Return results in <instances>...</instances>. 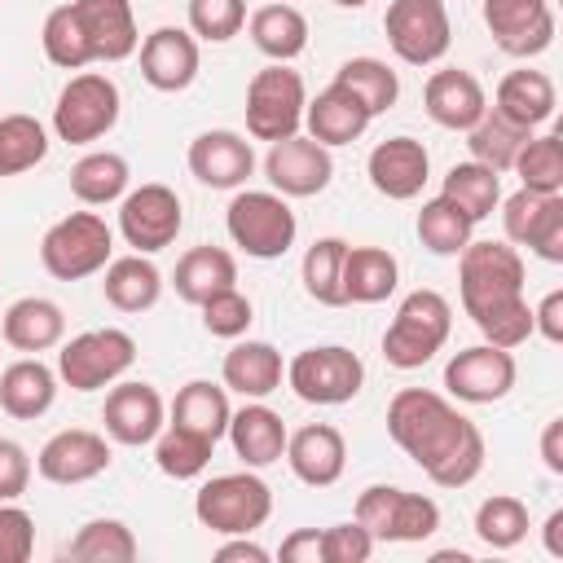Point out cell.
<instances>
[{
	"label": "cell",
	"instance_id": "cell-56",
	"mask_svg": "<svg viewBox=\"0 0 563 563\" xmlns=\"http://www.w3.org/2000/svg\"><path fill=\"white\" fill-rule=\"evenodd\" d=\"M286 563H325L321 559V528H295L286 541H282V550H277Z\"/></svg>",
	"mask_w": 563,
	"mask_h": 563
},
{
	"label": "cell",
	"instance_id": "cell-14",
	"mask_svg": "<svg viewBox=\"0 0 563 563\" xmlns=\"http://www.w3.org/2000/svg\"><path fill=\"white\" fill-rule=\"evenodd\" d=\"M519 378V365L506 347H493V343H475V347H462L449 356L444 365V387L453 400H466V405H493L501 400Z\"/></svg>",
	"mask_w": 563,
	"mask_h": 563
},
{
	"label": "cell",
	"instance_id": "cell-15",
	"mask_svg": "<svg viewBox=\"0 0 563 563\" xmlns=\"http://www.w3.org/2000/svg\"><path fill=\"white\" fill-rule=\"evenodd\" d=\"M264 176L282 198H317L334 180V158L312 136H286L273 141L264 154Z\"/></svg>",
	"mask_w": 563,
	"mask_h": 563
},
{
	"label": "cell",
	"instance_id": "cell-31",
	"mask_svg": "<svg viewBox=\"0 0 563 563\" xmlns=\"http://www.w3.org/2000/svg\"><path fill=\"white\" fill-rule=\"evenodd\" d=\"M101 273H106V277H101V295H106V303L119 308V312H150V308L158 303V295H163V273H158L154 260L141 255V251L110 260Z\"/></svg>",
	"mask_w": 563,
	"mask_h": 563
},
{
	"label": "cell",
	"instance_id": "cell-38",
	"mask_svg": "<svg viewBox=\"0 0 563 563\" xmlns=\"http://www.w3.org/2000/svg\"><path fill=\"white\" fill-rule=\"evenodd\" d=\"M532 132H523L519 123H510L506 114H497L493 106L466 128V150H471V158L475 163H484V167H493V172H510L515 167V154H519V145L528 141Z\"/></svg>",
	"mask_w": 563,
	"mask_h": 563
},
{
	"label": "cell",
	"instance_id": "cell-47",
	"mask_svg": "<svg viewBox=\"0 0 563 563\" xmlns=\"http://www.w3.org/2000/svg\"><path fill=\"white\" fill-rule=\"evenodd\" d=\"M40 44H44V57H48L53 66H62V70H84V66L92 62V57H88V44H84V35H79V22H75V13H70V4L48 9L44 26H40Z\"/></svg>",
	"mask_w": 563,
	"mask_h": 563
},
{
	"label": "cell",
	"instance_id": "cell-17",
	"mask_svg": "<svg viewBox=\"0 0 563 563\" xmlns=\"http://www.w3.org/2000/svg\"><path fill=\"white\" fill-rule=\"evenodd\" d=\"M110 440L101 431H88V427H66L57 435L44 440V449L35 453V471L48 479V484H88L97 479L101 471H110Z\"/></svg>",
	"mask_w": 563,
	"mask_h": 563
},
{
	"label": "cell",
	"instance_id": "cell-21",
	"mask_svg": "<svg viewBox=\"0 0 563 563\" xmlns=\"http://www.w3.org/2000/svg\"><path fill=\"white\" fill-rule=\"evenodd\" d=\"M70 13L79 22V35H84L92 62H123L141 48L136 18H132L128 0H70Z\"/></svg>",
	"mask_w": 563,
	"mask_h": 563
},
{
	"label": "cell",
	"instance_id": "cell-53",
	"mask_svg": "<svg viewBox=\"0 0 563 563\" xmlns=\"http://www.w3.org/2000/svg\"><path fill=\"white\" fill-rule=\"evenodd\" d=\"M541 202H545V194H532V189H523V185L501 202V229H506V242H510V246H523V238H528V229H532Z\"/></svg>",
	"mask_w": 563,
	"mask_h": 563
},
{
	"label": "cell",
	"instance_id": "cell-50",
	"mask_svg": "<svg viewBox=\"0 0 563 563\" xmlns=\"http://www.w3.org/2000/svg\"><path fill=\"white\" fill-rule=\"evenodd\" d=\"M523 246L532 255H541L545 264H563V194H545Z\"/></svg>",
	"mask_w": 563,
	"mask_h": 563
},
{
	"label": "cell",
	"instance_id": "cell-11",
	"mask_svg": "<svg viewBox=\"0 0 563 563\" xmlns=\"http://www.w3.org/2000/svg\"><path fill=\"white\" fill-rule=\"evenodd\" d=\"M374 541H427L440 528V506L422 493H405L396 484H369L356 497L352 515Z\"/></svg>",
	"mask_w": 563,
	"mask_h": 563
},
{
	"label": "cell",
	"instance_id": "cell-34",
	"mask_svg": "<svg viewBox=\"0 0 563 563\" xmlns=\"http://www.w3.org/2000/svg\"><path fill=\"white\" fill-rule=\"evenodd\" d=\"M229 418H233V409H229V387H224V383H211V378L185 383V387L176 391V400H172V422L185 427V431L207 435L211 444L224 440Z\"/></svg>",
	"mask_w": 563,
	"mask_h": 563
},
{
	"label": "cell",
	"instance_id": "cell-57",
	"mask_svg": "<svg viewBox=\"0 0 563 563\" xmlns=\"http://www.w3.org/2000/svg\"><path fill=\"white\" fill-rule=\"evenodd\" d=\"M541 462L550 475H563V418H550L541 431Z\"/></svg>",
	"mask_w": 563,
	"mask_h": 563
},
{
	"label": "cell",
	"instance_id": "cell-30",
	"mask_svg": "<svg viewBox=\"0 0 563 563\" xmlns=\"http://www.w3.org/2000/svg\"><path fill=\"white\" fill-rule=\"evenodd\" d=\"M554 101H559L554 79H550L545 70H528V66L501 75V84H497V92H493V110L506 114L510 123H519L523 132L541 128V123L554 114Z\"/></svg>",
	"mask_w": 563,
	"mask_h": 563
},
{
	"label": "cell",
	"instance_id": "cell-25",
	"mask_svg": "<svg viewBox=\"0 0 563 563\" xmlns=\"http://www.w3.org/2000/svg\"><path fill=\"white\" fill-rule=\"evenodd\" d=\"M0 339L13 352H48L66 339V312L44 295H22L0 312Z\"/></svg>",
	"mask_w": 563,
	"mask_h": 563
},
{
	"label": "cell",
	"instance_id": "cell-8",
	"mask_svg": "<svg viewBox=\"0 0 563 563\" xmlns=\"http://www.w3.org/2000/svg\"><path fill=\"white\" fill-rule=\"evenodd\" d=\"M136 361V339L119 325H106V330H84L75 339L62 343L57 352V378L70 387V391H97V387H110L119 383Z\"/></svg>",
	"mask_w": 563,
	"mask_h": 563
},
{
	"label": "cell",
	"instance_id": "cell-4",
	"mask_svg": "<svg viewBox=\"0 0 563 563\" xmlns=\"http://www.w3.org/2000/svg\"><path fill=\"white\" fill-rule=\"evenodd\" d=\"M224 229L251 260H282L295 246L299 220L277 189H238L224 207Z\"/></svg>",
	"mask_w": 563,
	"mask_h": 563
},
{
	"label": "cell",
	"instance_id": "cell-18",
	"mask_svg": "<svg viewBox=\"0 0 563 563\" xmlns=\"http://www.w3.org/2000/svg\"><path fill=\"white\" fill-rule=\"evenodd\" d=\"M101 422L114 444L141 449V444H154V435L167 427V405L150 383H114L101 405Z\"/></svg>",
	"mask_w": 563,
	"mask_h": 563
},
{
	"label": "cell",
	"instance_id": "cell-36",
	"mask_svg": "<svg viewBox=\"0 0 563 563\" xmlns=\"http://www.w3.org/2000/svg\"><path fill=\"white\" fill-rule=\"evenodd\" d=\"M128 158L114 154V150H92L84 154L75 167H70V194L84 202V207H106V202H119L128 194Z\"/></svg>",
	"mask_w": 563,
	"mask_h": 563
},
{
	"label": "cell",
	"instance_id": "cell-24",
	"mask_svg": "<svg viewBox=\"0 0 563 563\" xmlns=\"http://www.w3.org/2000/svg\"><path fill=\"white\" fill-rule=\"evenodd\" d=\"M422 110L431 114V123L449 128V132H466L484 110H488V97H484V84L462 70V66H444L427 79L422 88Z\"/></svg>",
	"mask_w": 563,
	"mask_h": 563
},
{
	"label": "cell",
	"instance_id": "cell-19",
	"mask_svg": "<svg viewBox=\"0 0 563 563\" xmlns=\"http://www.w3.org/2000/svg\"><path fill=\"white\" fill-rule=\"evenodd\" d=\"M185 163H189V176L207 189H242L246 176L255 172V150L246 136H238L229 128H211L189 141Z\"/></svg>",
	"mask_w": 563,
	"mask_h": 563
},
{
	"label": "cell",
	"instance_id": "cell-9",
	"mask_svg": "<svg viewBox=\"0 0 563 563\" xmlns=\"http://www.w3.org/2000/svg\"><path fill=\"white\" fill-rule=\"evenodd\" d=\"M303 106H308V92L299 70H290L286 62H273L255 70L246 84V132L268 145L286 141L303 128Z\"/></svg>",
	"mask_w": 563,
	"mask_h": 563
},
{
	"label": "cell",
	"instance_id": "cell-26",
	"mask_svg": "<svg viewBox=\"0 0 563 563\" xmlns=\"http://www.w3.org/2000/svg\"><path fill=\"white\" fill-rule=\"evenodd\" d=\"M229 444H233V453L242 457V466H251V471H260V466H273V462H282V453H286V422H282V413L277 409H268V405H260V400H246L233 418H229Z\"/></svg>",
	"mask_w": 563,
	"mask_h": 563
},
{
	"label": "cell",
	"instance_id": "cell-28",
	"mask_svg": "<svg viewBox=\"0 0 563 563\" xmlns=\"http://www.w3.org/2000/svg\"><path fill=\"white\" fill-rule=\"evenodd\" d=\"M303 123H308V136L330 150V145H352V141H361V132L374 123V114H369L343 84H330V88H321V92L303 106Z\"/></svg>",
	"mask_w": 563,
	"mask_h": 563
},
{
	"label": "cell",
	"instance_id": "cell-40",
	"mask_svg": "<svg viewBox=\"0 0 563 563\" xmlns=\"http://www.w3.org/2000/svg\"><path fill=\"white\" fill-rule=\"evenodd\" d=\"M334 84H343L369 114L391 110L396 97H400V79H396V70H391L383 57H347V62L334 70Z\"/></svg>",
	"mask_w": 563,
	"mask_h": 563
},
{
	"label": "cell",
	"instance_id": "cell-32",
	"mask_svg": "<svg viewBox=\"0 0 563 563\" xmlns=\"http://www.w3.org/2000/svg\"><path fill=\"white\" fill-rule=\"evenodd\" d=\"M246 35L268 62H295L308 48V18L295 4L273 0L246 18Z\"/></svg>",
	"mask_w": 563,
	"mask_h": 563
},
{
	"label": "cell",
	"instance_id": "cell-22",
	"mask_svg": "<svg viewBox=\"0 0 563 563\" xmlns=\"http://www.w3.org/2000/svg\"><path fill=\"white\" fill-rule=\"evenodd\" d=\"M198 40L180 26H154L141 40V79L154 92H185L198 79Z\"/></svg>",
	"mask_w": 563,
	"mask_h": 563
},
{
	"label": "cell",
	"instance_id": "cell-59",
	"mask_svg": "<svg viewBox=\"0 0 563 563\" xmlns=\"http://www.w3.org/2000/svg\"><path fill=\"white\" fill-rule=\"evenodd\" d=\"M545 554L563 559V510H554V515L545 519Z\"/></svg>",
	"mask_w": 563,
	"mask_h": 563
},
{
	"label": "cell",
	"instance_id": "cell-29",
	"mask_svg": "<svg viewBox=\"0 0 563 563\" xmlns=\"http://www.w3.org/2000/svg\"><path fill=\"white\" fill-rule=\"evenodd\" d=\"M57 400V369H48L40 356H22L0 369V409L18 422H35Z\"/></svg>",
	"mask_w": 563,
	"mask_h": 563
},
{
	"label": "cell",
	"instance_id": "cell-39",
	"mask_svg": "<svg viewBox=\"0 0 563 563\" xmlns=\"http://www.w3.org/2000/svg\"><path fill=\"white\" fill-rule=\"evenodd\" d=\"M343 255H347V242L343 238H317L303 251L299 282H303L308 299H317L325 308H343L347 303V295H343Z\"/></svg>",
	"mask_w": 563,
	"mask_h": 563
},
{
	"label": "cell",
	"instance_id": "cell-20",
	"mask_svg": "<svg viewBox=\"0 0 563 563\" xmlns=\"http://www.w3.org/2000/svg\"><path fill=\"white\" fill-rule=\"evenodd\" d=\"M365 172H369V185L391 198V202H409L422 194L427 176H431V154L418 136H387L369 150L365 158Z\"/></svg>",
	"mask_w": 563,
	"mask_h": 563
},
{
	"label": "cell",
	"instance_id": "cell-23",
	"mask_svg": "<svg viewBox=\"0 0 563 563\" xmlns=\"http://www.w3.org/2000/svg\"><path fill=\"white\" fill-rule=\"evenodd\" d=\"M282 457L290 462V471H295L299 484L330 488V484H339V475L347 466V444H343V431L339 427L308 422L295 435H286V453Z\"/></svg>",
	"mask_w": 563,
	"mask_h": 563
},
{
	"label": "cell",
	"instance_id": "cell-7",
	"mask_svg": "<svg viewBox=\"0 0 563 563\" xmlns=\"http://www.w3.org/2000/svg\"><path fill=\"white\" fill-rule=\"evenodd\" d=\"M119 110H123L119 84L110 75H101V70H79L57 92L53 132L66 145H92V141H101L119 123Z\"/></svg>",
	"mask_w": 563,
	"mask_h": 563
},
{
	"label": "cell",
	"instance_id": "cell-10",
	"mask_svg": "<svg viewBox=\"0 0 563 563\" xmlns=\"http://www.w3.org/2000/svg\"><path fill=\"white\" fill-rule=\"evenodd\" d=\"M365 383V365L343 343L303 347L286 365V387L308 405H347Z\"/></svg>",
	"mask_w": 563,
	"mask_h": 563
},
{
	"label": "cell",
	"instance_id": "cell-46",
	"mask_svg": "<svg viewBox=\"0 0 563 563\" xmlns=\"http://www.w3.org/2000/svg\"><path fill=\"white\" fill-rule=\"evenodd\" d=\"M523 189L532 194H563V136L545 132V136H528L515 154V167Z\"/></svg>",
	"mask_w": 563,
	"mask_h": 563
},
{
	"label": "cell",
	"instance_id": "cell-54",
	"mask_svg": "<svg viewBox=\"0 0 563 563\" xmlns=\"http://www.w3.org/2000/svg\"><path fill=\"white\" fill-rule=\"evenodd\" d=\"M31 484V453L0 435V501H18Z\"/></svg>",
	"mask_w": 563,
	"mask_h": 563
},
{
	"label": "cell",
	"instance_id": "cell-27",
	"mask_svg": "<svg viewBox=\"0 0 563 563\" xmlns=\"http://www.w3.org/2000/svg\"><path fill=\"white\" fill-rule=\"evenodd\" d=\"M220 378L229 391H238L242 400H264L268 391L282 387L286 378V365H282V352L264 339H238L229 352H224V365H220Z\"/></svg>",
	"mask_w": 563,
	"mask_h": 563
},
{
	"label": "cell",
	"instance_id": "cell-12",
	"mask_svg": "<svg viewBox=\"0 0 563 563\" xmlns=\"http://www.w3.org/2000/svg\"><path fill=\"white\" fill-rule=\"evenodd\" d=\"M383 31L405 66H435L453 44L444 0H391L383 13Z\"/></svg>",
	"mask_w": 563,
	"mask_h": 563
},
{
	"label": "cell",
	"instance_id": "cell-33",
	"mask_svg": "<svg viewBox=\"0 0 563 563\" xmlns=\"http://www.w3.org/2000/svg\"><path fill=\"white\" fill-rule=\"evenodd\" d=\"M172 286L185 303H202L211 299L216 290H229L238 286V260L224 251V246H189L180 260H176V273H172Z\"/></svg>",
	"mask_w": 563,
	"mask_h": 563
},
{
	"label": "cell",
	"instance_id": "cell-58",
	"mask_svg": "<svg viewBox=\"0 0 563 563\" xmlns=\"http://www.w3.org/2000/svg\"><path fill=\"white\" fill-rule=\"evenodd\" d=\"M216 559H220V563H229V559H242V563H268V550L255 545V541H246V537H233V541H224V545L216 550Z\"/></svg>",
	"mask_w": 563,
	"mask_h": 563
},
{
	"label": "cell",
	"instance_id": "cell-42",
	"mask_svg": "<svg viewBox=\"0 0 563 563\" xmlns=\"http://www.w3.org/2000/svg\"><path fill=\"white\" fill-rule=\"evenodd\" d=\"M211 440L198 435V431H185L176 422H167L158 435H154V462L163 475L172 479H198L207 466H211Z\"/></svg>",
	"mask_w": 563,
	"mask_h": 563
},
{
	"label": "cell",
	"instance_id": "cell-5",
	"mask_svg": "<svg viewBox=\"0 0 563 563\" xmlns=\"http://www.w3.org/2000/svg\"><path fill=\"white\" fill-rule=\"evenodd\" d=\"M194 515L202 528H211L220 537H251L273 515V488L251 466L211 475L194 497Z\"/></svg>",
	"mask_w": 563,
	"mask_h": 563
},
{
	"label": "cell",
	"instance_id": "cell-45",
	"mask_svg": "<svg viewBox=\"0 0 563 563\" xmlns=\"http://www.w3.org/2000/svg\"><path fill=\"white\" fill-rule=\"evenodd\" d=\"M66 554L75 563H132L136 559V537L123 519H92L75 532Z\"/></svg>",
	"mask_w": 563,
	"mask_h": 563
},
{
	"label": "cell",
	"instance_id": "cell-37",
	"mask_svg": "<svg viewBox=\"0 0 563 563\" xmlns=\"http://www.w3.org/2000/svg\"><path fill=\"white\" fill-rule=\"evenodd\" d=\"M440 194H444L453 207H462V211L479 224V220H488V216L497 211V202H501V172H493V167H484V163H475V158L453 163V167L444 172Z\"/></svg>",
	"mask_w": 563,
	"mask_h": 563
},
{
	"label": "cell",
	"instance_id": "cell-13",
	"mask_svg": "<svg viewBox=\"0 0 563 563\" xmlns=\"http://www.w3.org/2000/svg\"><path fill=\"white\" fill-rule=\"evenodd\" d=\"M180 224H185V207H180L176 189H167L158 180H145V185H136L119 198V233L141 255H154V251L172 246Z\"/></svg>",
	"mask_w": 563,
	"mask_h": 563
},
{
	"label": "cell",
	"instance_id": "cell-52",
	"mask_svg": "<svg viewBox=\"0 0 563 563\" xmlns=\"http://www.w3.org/2000/svg\"><path fill=\"white\" fill-rule=\"evenodd\" d=\"M374 537L352 519V523H334V528H321V559L325 563H365L374 554Z\"/></svg>",
	"mask_w": 563,
	"mask_h": 563
},
{
	"label": "cell",
	"instance_id": "cell-3",
	"mask_svg": "<svg viewBox=\"0 0 563 563\" xmlns=\"http://www.w3.org/2000/svg\"><path fill=\"white\" fill-rule=\"evenodd\" d=\"M453 330V303L440 290H409L383 334V356L396 369H422Z\"/></svg>",
	"mask_w": 563,
	"mask_h": 563
},
{
	"label": "cell",
	"instance_id": "cell-43",
	"mask_svg": "<svg viewBox=\"0 0 563 563\" xmlns=\"http://www.w3.org/2000/svg\"><path fill=\"white\" fill-rule=\"evenodd\" d=\"M48 154V132L35 114H0V176H22Z\"/></svg>",
	"mask_w": 563,
	"mask_h": 563
},
{
	"label": "cell",
	"instance_id": "cell-35",
	"mask_svg": "<svg viewBox=\"0 0 563 563\" xmlns=\"http://www.w3.org/2000/svg\"><path fill=\"white\" fill-rule=\"evenodd\" d=\"M400 282V264L391 251L383 246H347L343 255V295L347 303H383L387 295H396Z\"/></svg>",
	"mask_w": 563,
	"mask_h": 563
},
{
	"label": "cell",
	"instance_id": "cell-1",
	"mask_svg": "<svg viewBox=\"0 0 563 563\" xmlns=\"http://www.w3.org/2000/svg\"><path fill=\"white\" fill-rule=\"evenodd\" d=\"M387 435L427 471L435 488H466L484 471V435L431 387H400L387 405Z\"/></svg>",
	"mask_w": 563,
	"mask_h": 563
},
{
	"label": "cell",
	"instance_id": "cell-41",
	"mask_svg": "<svg viewBox=\"0 0 563 563\" xmlns=\"http://www.w3.org/2000/svg\"><path fill=\"white\" fill-rule=\"evenodd\" d=\"M471 233H475V220L462 207H453L444 194L422 202V211H418V242L431 255H457L471 242Z\"/></svg>",
	"mask_w": 563,
	"mask_h": 563
},
{
	"label": "cell",
	"instance_id": "cell-55",
	"mask_svg": "<svg viewBox=\"0 0 563 563\" xmlns=\"http://www.w3.org/2000/svg\"><path fill=\"white\" fill-rule=\"evenodd\" d=\"M532 334H541L545 343H563V290H550L532 308Z\"/></svg>",
	"mask_w": 563,
	"mask_h": 563
},
{
	"label": "cell",
	"instance_id": "cell-51",
	"mask_svg": "<svg viewBox=\"0 0 563 563\" xmlns=\"http://www.w3.org/2000/svg\"><path fill=\"white\" fill-rule=\"evenodd\" d=\"M35 554V519L18 501H0V563H26Z\"/></svg>",
	"mask_w": 563,
	"mask_h": 563
},
{
	"label": "cell",
	"instance_id": "cell-44",
	"mask_svg": "<svg viewBox=\"0 0 563 563\" xmlns=\"http://www.w3.org/2000/svg\"><path fill=\"white\" fill-rule=\"evenodd\" d=\"M528 506L510 493H493L475 506V537L488 545V550H515L523 537H528Z\"/></svg>",
	"mask_w": 563,
	"mask_h": 563
},
{
	"label": "cell",
	"instance_id": "cell-48",
	"mask_svg": "<svg viewBox=\"0 0 563 563\" xmlns=\"http://www.w3.org/2000/svg\"><path fill=\"white\" fill-rule=\"evenodd\" d=\"M246 26V0H189V35L224 44Z\"/></svg>",
	"mask_w": 563,
	"mask_h": 563
},
{
	"label": "cell",
	"instance_id": "cell-2",
	"mask_svg": "<svg viewBox=\"0 0 563 563\" xmlns=\"http://www.w3.org/2000/svg\"><path fill=\"white\" fill-rule=\"evenodd\" d=\"M523 260L510 242H466L457 251V295L462 312L475 321L484 343L515 352L532 339V308L523 299Z\"/></svg>",
	"mask_w": 563,
	"mask_h": 563
},
{
	"label": "cell",
	"instance_id": "cell-6",
	"mask_svg": "<svg viewBox=\"0 0 563 563\" xmlns=\"http://www.w3.org/2000/svg\"><path fill=\"white\" fill-rule=\"evenodd\" d=\"M114 255V233L97 211H70L40 238V264L57 282H84Z\"/></svg>",
	"mask_w": 563,
	"mask_h": 563
},
{
	"label": "cell",
	"instance_id": "cell-16",
	"mask_svg": "<svg viewBox=\"0 0 563 563\" xmlns=\"http://www.w3.org/2000/svg\"><path fill=\"white\" fill-rule=\"evenodd\" d=\"M484 26L510 57H537L554 44L550 0H484Z\"/></svg>",
	"mask_w": 563,
	"mask_h": 563
},
{
	"label": "cell",
	"instance_id": "cell-60",
	"mask_svg": "<svg viewBox=\"0 0 563 563\" xmlns=\"http://www.w3.org/2000/svg\"><path fill=\"white\" fill-rule=\"evenodd\" d=\"M330 4H339V9H365L369 0H330Z\"/></svg>",
	"mask_w": 563,
	"mask_h": 563
},
{
	"label": "cell",
	"instance_id": "cell-49",
	"mask_svg": "<svg viewBox=\"0 0 563 563\" xmlns=\"http://www.w3.org/2000/svg\"><path fill=\"white\" fill-rule=\"evenodd\" d=\"M198 308H202L207 334H216V339H242V334L251 330V321H255V308H251V299H246L238 286L216 290V295L202 299Z\"/></svg>",
	"mask_w": 563,
	"mask_h": 563
}]
</instances>
